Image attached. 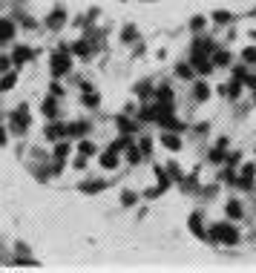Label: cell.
Masks as SVG:
<instances>
[{"instance_id":"4fadbf2b","label":"cell","mask_w":256,"mask_h":273,"mask_svg":"<svg viewBox=\"0 0 256 273\" xmlns=\"http://www.w3.org/2000/svg\"><path fill=\"white\" fill-rule=\"evenodd\" d=\"M64 21H66V17H64V12H55V14H52V17H49V26L55 29V26H61V23H64Z\"/></svg>"},{"instance_id":"3957f363","label":"cell","mask_w":256,"mask_h":273,"mask_svg":"<svg viewBox=\"0 0 256 273\" xmlns=\"http://www.w3.org/2000/svg\"><path fill=\"white\" fill-rule=\"evenodd\" d=\"M26 124H29V112H26V107H21V109H17V115H12V127H15L17 132H23Z\"/></svg>"},{"instance_id":"277c9868","label":"cell","mask_w":256,"mask_h":273,"mask_svg":"<svg viewBox=\"0 0 256 273\" xmlns=\"http://www.w3.org/2000/svg\"><path fill=\"white\" fill-rule=\"evenodd\" d=\"M239 184H242V187H250V184H253V164H248L245 170H242V176H239Z\"/></svg>"},{"instance_id":"ba28073f","label":"cell","mask_w":256,"mask_h":273,"mask_svg":"<svg viewBox=\"0 0 256 273\" xmlns=\"http://www.w3.org/2000/svg\"><path fill=\"white\" fill-rule=\"evenodd\" d=\"M17 61V64H23V61H29L32 57V49H26V46H21V49H15V55H12Z\"/></svg>"},{"instance_id":"2e32d148","label":"cell","mask_w":256,"mask_h":273,"mask_svg":"<svg viewBox=\"0 0 256 273\" xmlns=\"http://www.w3.org/2000/svg\"><path fill=\"white\" fill-rule=\"evenodd\" d=\"M75 55H89V43L78 41V43H75Z\"/></svg>"},{"instance_id":"d4e9b609","label":"cell","mask_w":256,"mask_h":273,"mask_svg":"<svg viewBox=\"0 0 256 273\" xmlns=\"http://www.w3.org/2000/svg\"><path fill=\"white\" fill-rule=\"evenodd\" d=\"M3 141H6V135H3V129H0V144H3Z\"/></svg>"},{"instance_id":"6da1fadb","label":"cell","mask_w":256,"mask_h":273,"mask_svg":"<svg viewBox=\"0 0 256 273\" xmlns=\"http://www.w3.org/2000/svg\"><path fill=\"white\" fill-rule=\"evenodd\" d=\"M207 236H210V242H219V244H236V242H239V233H236V227H230V224H225V222L213 224Z\"/></svg>"},{"instance_id":"8fae6325","label":"cell","mask_w":256,"mask_h":273,"mask_svg":"<svg viewBox=\"0 0 256 273\" xmlns=\"http://www.w3.org/2000/svg\"><path fill=\"white\" fill-rule=\"evenodd\" d=\"M227 216H230V219H239V216H242V207L236 204V201H230V204H227Z\"/></svg>"},{"instance_id":"cb8c5ba5","label":"cell","mask_w":256,"mask_h":273,"mask_svg":"<svg viewBox=\"0 0 256 273\" xmlns=\"http://www.w3.org/2000/svg\"><path fill=\"white\" fill-rule=\"evenodd\" d=\"M179 75L182 78H190V66H179Z\"/></svg>"},{"instance_id":"7c38bea8","label":"cell","mask_w":256,"mask_h":273,"mask_svg":"<svg viewBox=\"0 0 256 273\" xmlns=\"http://www.w3.org/2000/svg\"><path fill=\"white\" fill-rule=\"evenodd\" d=\"M46 132H49V138H58V135H64V132H69V129H66V127H58V124H55V127H49Z\"/></svg>"},{"instance_id":"52a82bcc","label":"cell","mask_w":256,"mask_h":273,"mask_svg":"<svg viewBox=\"0 0 256 273\" xmlns=\"http://www.w3.org/2000/svg\"><path fill=\"white\" fill-rule=\"evenodd\" d=\"M101 164H104V167H110V170H112V167L118 164V155H115V150L104 152V155H101Z\"/></svg>"},{"instance_id":"7402d4cb","label":"cell","mask_w":256,"mask_h":273,"mask_svg":"<svg viewBox=\"0 0 256 273\" xmlns=\"http://www.w3.org/2000/svg\"><path fill=\"white\" fill-rule=\"evenodd\" d=\"M213 21H219V23H227V21H230V14H227V12H216V14H213Z\"/></svg>"},{"instance_id":"603a6c76","label":"cell","mask_w":256,"mask_h":273,"mask_svg":"<svg viewBox=\"0 0 256 273\" xmlns=\"http://www.w3.org/2000/svg\"><path fill=\"white\" fill-rule=\"evenodd\" d=\"M44 112H46V115H55V101H52V98L44 104Z\"/></svg>"},{"instance_id":"e0dca14e","label":"cell","mask_w":256,"mask_h":273,"mask_svg":"<svg viewBox=\"0 0 256 273\" xmlns=\"http://www.w3.org/2000/svg\"><path fill=\"white\" fill-rule=\"evenodd\" d=\"M15 81H17V75H6V78H3V84H0V89H12V86H15Z\"/></svg>"},{"instance_id":"9c48e42d","label":"cell","mask_w":256,"mask_h":273,"mask_svg":"<svg viewBox=\"0 0 256 273\" xmlns=\"http://www.w3.org/2000/svg\"><path fill=\"white\" fill-rule=\"evenodd\" d=\"M81 190H84V193H98V190H104V181H89V184H81Z\"/></svg>"},{"instance_id":"ac0fdd59","label":"cell","mask_w":256,"mask_h":273,"mask_svg":"<svg viewBox=\"0 0 256 273\" xmlns=\"http://www.w3.org/2000/svg\"><path fill=\"white\" fill-rule=\"evenodd\" d=\"M69 132H75V135H81V132H87L89 129V124H72V127H66Z\"/></svg>"},{"instance_id":"ffe728a7","label":"cell","mask_w":256,"mask_h":273,"mask_svg":"<svg viewBox=\"0 0 256 273\" xmlns=\"http://www.w3.org/2000/svg\"><path fill=\"white\" fill-rule=\"evenodd\" d=\"M227 61H230V55H227V52H216V61H213V64H222V66H225Z\"/></svg>"},{"instance_id":"7a4b0ae2","label":"cell","mask_w":256,"mask_h":273,"mask_svg":"<svg viewBox=\"0 0 256 273\" xmlns=\"http://www.w3.org/2000/svg\"><path fill=\"white\" fill-rule=\"evenodd\" d=\"M69 66H72V61L66 57V52H55V57H52V75H64V72H69Z\"/></svg>"},{"instance_id":"d6986e66","label":"cell","mask_w":256,"mask_h":273,"mask_svg":"<svg viewBox=\"0 0 256 273\" xmlns=\"http://www.w3.org/2000/svg\"><path fill=\"white\" fill-rule=\"evenodd\" d=\"M207 95H210V92H207V86H205V84H199V86H196V98H199V101H205Z\"/></svg>"},{"instance_id":"44dd1931","label":"cell","mask_w":256,"mask_h":273,"mask_svg":"<svg viewBox=\"0 0 256 273\" xmlns=\"http://www.w3.org/2000/svg\"><path fill=\"white\" fill-rule=\"evenodd\" d=\"M245 61H248V64H256V49H253V46L245 49Z\"/></svg>"},{"instance_id":"30bf717a","label":"cell","mask_w":256,"mask_h":273,"mask_svg":"<svg viewBox=\"0 0 256 273\" xmlns=\"http://www.w3.org/2000/svg\"><path fill=\"white\" fill-rule=\"evenodd\" d=\"M190 230L196 236H205V230H202V222H199V216H190Z\"/></svg>"},{"instance_id":"8992f818","label":"cell","mask_w":256,"mask_h":273,"mask_svg":"<svg viewBox=\"0 0 256 273\" xmlns=\"http://www.w3.org/2000/svg\"><path fill=\"white\" fill-rule=\"evenodd\" d=\"M161 144H164V147H170V150H179V147H182V141H179V135H173V132H167V135L161 138Z\"/></svg>"},{"instance_id":"5bb4252c","label":"cell","mask_w":256,"mask_h":273,"mask_svg":"<svg viewBox=\"0 0 256 273\" xmlns=\"http://www.w3.org/2000/svg\"><path fill=\"white\" fill-rule=\"evenodd\" d=\"M66 152H69V147H66V144H58V147H55V158H58V161H64Z\"/></svg>"},{"instance_id":"5b68a950","label":"cell","mask_w":256,"mask_h":273,"mask_svg":"<svg viewBox=\"0 0 256 273\" xmlns=\"http://www.w3.org/2000/svg\"><path fill=\"white\" fill-rule=\"evenodd\" d=\"M12 35H15V26L9 21H0V41H9Z\"/></svg>"},{"instance_id":"9a60e30c","label":"cell","mask_w":256,"mask_h":273,"mask_svg":"<svg viewBox=\"0 0 256 273\" xmlns=\"http://www.w3.org/2000/svg\"><path fill=\"white\" fill-rule=\"evenodd\" d=\"M78 150H81V155H92V152H95V147H92L89 141H81V147H78Z\"/></svg>"}]
</instances>
